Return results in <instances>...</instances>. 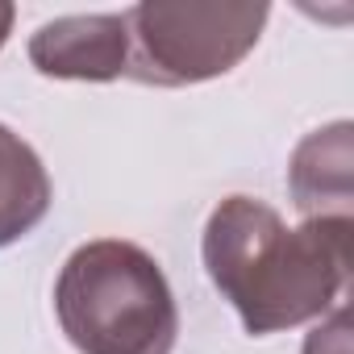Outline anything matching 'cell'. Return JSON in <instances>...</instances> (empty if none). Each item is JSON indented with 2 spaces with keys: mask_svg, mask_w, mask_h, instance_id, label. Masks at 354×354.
Masks as SVG:
<instances>
[{
  "mask_svg": "<svg viewBox=\"0 0 354 354\" xmlns=\"http://www.w3.org/2000/svg\"><path fill=\"white\" fill-rule=\"evenodd\" d=\"M350 217H313L288 230L271 205L230 196L209 213L201 250L213 288L234 304L246 333L263 337L337 304L350 279Z\"/></svg>",
  "mask_w": 354,
  "mask_h": 354,
  "instance_id": "1",
  "label": "cell"
},
{
  "mask_svg": "<svg viewBox=\"0 0 354 354\" xmlns=\"http://www.w3.org/2000/svg\"><path fill=\"white\" fill-rule=\"evenodd\" d=\"M55 313L80 354H171L180 333L162 267L133 242H84L55 279Z\"/></svg>",
  "mask_w": 354,
  "mask_h": 354,
  "instance_id": "2",
  "label": "cell"
},
{
  "mask_svg": "<svg viewBox=\"0 0 354 354\" xmlns=\"http://www.w3.org/2000/svg\"><path fill=\"white\" fill-rule=\"evenodd\" d=\"M263 0H146L129 21V80L188 88L234 71L263 38Z\"/></svg>",
  "mask_w": 354,
  "mask_h": 354,
  "instance_id": "3",
  "label": "cell"
},
{
  "mask_svg": "<svg viewBox=\"0 0 354 354\" xmlns=\"http://www.w3.org/2000/svg\"><path fill=\"white\" fill-rule=\"evenodd\" d=\"M30 63L50 80H121L129 71V21L125 13L55 17L30 38Z\"/></svg>",
  "mask_w": 354,
  "mask_h": 354,
  "instance_id": "4",
  "label": "cell"
},
{
  "mask_svg": "<svg viewBox=\"0 0 354 354\" xmlns=\"http://www.w3.org/2000/svg\"><path fill=\"white\" fill-rule=\"evenodd\" d=\"M350 121H333L317 133H308L288 167V188H292V205L304 213V221L313 217H350Z\"/></svg>",
  "mask_w": 354,
  "mask_h": 354,
  "instance_id": "5",
  "label": "cell"
},
{
  "mask_svg": "<svg viewBox=\"0 0 354 354\" xmlns=\"http://www.w3.org/2000/svg\"><path fill=\"white\" fill-rule=\"evenodd\" d=\"M50 201L55 188L34 146L9 125H0V246L34 234L50 213Z\"/></svg>",
  "mask_w": 354,
  "mask_h": 354,
  "instance_id": "6",
  "label": "cell"
},
{
  "mask_svg": "<svg viewBox=\"0 0 354 354\" xmlns=\"http://www.w3.org/2000/svg\"><path fill=\"white\" fill-rule=\"evenodd\" d=\"M304 354H350V313L333 308V317L308 333Z\"/></svg>",
  "mask_w": 354,
  "mask_h": 354,
  "instance_id": "7",
  "label": "cell"
},
{
  "mask_svg": "<svg viewBox=\"0 0 354 354\" xmlns=\"http://www.w3.org/2000/svg\"><path fill=\"white\" fill-rule=\"evenodd\" d=\"M13 17H17V9L9 5V0H0V46H5L9 34H13Z\"/></svg>",
  "mask_w": 354,
  "mask_h": 354,
  "instance_id": "8",
  "label": "cell"
}]
</instances>
